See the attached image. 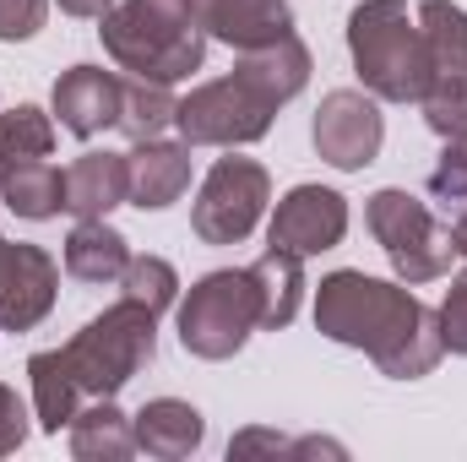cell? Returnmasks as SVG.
<instances>
[{"label":"cell","mask_w":467,"mask_h":462,"mask_svg":"<svg viewBox=\"0 0 467 462\" xmlns=\"http://www.w3.org/2000/svg\"><path fill=\"white\" fill-rule=\"evenodd\" d=\"M316 327L343 348H358L380 364L391 381H419L430 375L446 343H441V316L408 294V283H386L369 272H332L316 289Z\"/></svg>","instance_id":"1"},{"label":"cell","mask_w":467,"mask_h":462,"mask_svg":"<svg viewBox=\"0 0 467 462\" xmlns=\"http://www.w3.org/2000/svg\"><path fill=\"white\" fill-rule=\"evenodd\" d=\"M104 49L119 71L141 82H185L207 60V33L196 22V0H119L104 16Z\"/></svg>","instance_id":"2"},{"label":"cell","mask_w":467,"mask_h":462,"mask_svg":"<svg viewBox=\"0 0 467 462\" xmlns=\"http://www.w3.org/2000/svg\"><path fill=\"white\" fill-rule=\"evenodd\" d=\"M348 55L364 93L386 104H419L430 88V49L408 0H364L348 11Z\"/></svg>","instance_id":"3"},{"label":"cell","mask_w":467,"mask_h":462,"mask_svg":"<svg viewBox=\"0 0 467 462\" xmlns=\"http://www.w3.org/2000/svg\"><path fill=\"white\" fill-rule=\"evenodd\" d=\"M60 353H66V364H71V375H77V386L88 397H115L119 386L136 381L158 353V310L119 294V305L93 316Z\"/></svg>","instance_id":"4"},{"label":"cell","mask_w":467,"mask_h":462,"mask_svg":"<svg viewBox=\"0 0 467 462\" xmlns=\"http://www.w3.org/2000/svg\"><path fill=\"white\" fill-rule=\"evenodd\" d=\"M255 327H261V289L250 267L207 272L180 305V343L196 359H234Z\"/></svg>","instance_id":"5"},{"label":"cell","mask_w":467,"mask_h":462,"mask_svg":"<svg viewBox=\"0 0 467 462\" xmlns=\"http://www.w3.org/2000/svg\"><path fill=\"white\" fill-rule=\"evenodd\" d=\"M364 218H369L375 245L386 250L391 272H397L408 289L435 283V278L451 272V256H457L451 229H441L419 196H408V191H375L369 207H364Z\"/></svg>","instance_id":"6"},{"label":"cell","mask_w":467,"mask_h":462,"mask_svg":"<svg viewBox=\"0 0 467 462\" xmlns=\"http://www.w3.org/2000/svg\"><path fill=\"white\" fill-rule=\"evenodd\" d=\"M424 49H430V88L419 110L435 136L457 142L467 136V11L451 0H424L419 5Z\"/></svg>","instance_id":"7"},{"label":"cell","mask_w":467,"mask_h":462,"mask_svg":"<svg viewBox=\"0 0 467 462\" xmlns=\"http://www.w3.org/2000/svg\"><path fill=\"white\" fill-rule=\"evenodd\" d=\"M266 202H272V174L255 158H218L191 207V229L202 245H239L261 224Z\"/></svg>","instance_id":"8"},{"label":"cell","mask_w":467,"mask_h":462,"mask_svg":"<svg viewBox=\"0 0 467 462\" xmlns=\"http://www.w3.org/2000/svg\"><path fill=\"white\" fill-rule=\"evenodd\" d=\"M272 115L277 110L261 93H250L239 77H218V82H202L191 99H180L174 125L185 147H244L272 131Z\"/></svg>","instance_id":"9"},{"label":"cell","mask_w":467,"mask_h":462,"mask_svg":"<svg viewBox=\"0 0 467 462\" xmlns=\"http://www.w3.org/2000/svg\"><path fill=\"white\" fill-rule=\"evenodd\" d=\"M310 136H316V152L332 169H343V174L369 169L375 152H380V142H386V120L375 110V93H353V88L327 93L321 110H316Z\"/></svg>","instance_id":"10"},{"label":"cell","mask_w":467,"mask_h":462,"mask_svg":"<svg viewBox=\"0 0 467 462\" xmlns=\"http://www.w3.org/2000/svg\"><path fill=\"white\" fill-rule=\"evenodd\" d=\"M60 294V267L38 245H11L0 250V332H33Z\"/></svg>","instance_id":"11"},{"label":"cell","mask_w":467,"mask_h":462,"mask_svg":"<svg viewBox=\"0 0 467 462\" xmlns=\"http://www.w3.org/2000/svg\"><path fill=\"white\" fill-rule=\"evenodd\" d=\"M348 234V202L327 185H294L277 213H272V229L266 239L277 250H294V256H321L332 245H343Z\"/></svg>","instance_id":"12"},{"label":"cell","mask_w":467,"mask_h":462,"mask_svg":"<svg viewBox=\"0 0 467 462\" xmlns=\"http://www.w3.org/2000/svg\"><path fill=\"white\" fill-rule=\"evenodd\" d=\"M196 22L207 38L229 44V49H266L277 38L294 33V11L288 0H196Z\"/></svg>","instance_id":"13"},{"label":"cell","mask_w":467,"mask_h":462,"mask_svg":"<svg viewBox=\"0 0 467 462\" xmlns=\"http://www.w3.org/2000/svg\"><path fill=\"white\" fill-rule=\"evenodd\" d=\"M119 88L125 82L115 71H104V66H71L55 82L49 104H55V115H60V125L71 136H99V131L119 125Z\"/></svg>","instance_id":"14"},{"label":"cell","mask_w":467,"mask_h":462,"mask_svg":"<svg viewBox=\"0 0 467 462\" xmlns=\"http://www.w3.org/2000/svg\"><path fill=\"white\" fill-rule=\"evenodd\" d=\"M130 163V207L141 213H163L191 191V147L180 142H136V152H125Z\"/></svg>","instance_id":"15"},{"label":"cell","mask_w":467,"mask_h":462,"mask_svg":"<svg viewBox=\"0 0 467 462\" xmlns=\"http://www.w3.org/2000/svg\"><path fill=\"white\" fill-rule=\"evenodd\" d=\"M234 77H239L250 93H261L272 110H283V104L310 82V49L288 33V38H277V44H266V49H244L239 66H234Z\"/></svg>","instance_id":"16"},{"label":"cell","mask_w":467,"mask_h":462,"mask_svg":"<svg viewBox=\"0 0 467 462\" xmlns=\"http://www.w3.org/2000/svg\"><path fill=\"white\" fill-rule=\"evenodd\" d=\"M130 430H136V452H147V457H158V462H180L202 446L207 419L191 403H180V397H152L130 419Z\"/></svg>","instance_id":"17"},{"label":"cell","mask_w":467,"mask_h":462,"mask_svg":"<svg viewBox=\"0 0 467 462\" xmlns=\"http://www.w3.org/2000/svg\"><path fill=\"white\" fill-rule=\"evenodd\" d=\"M130 196V163L119 152H82L66 169V213L77 218H109Z\"/></svg>","instance_id":"18"},{"label":"cell","mask_w":467,"mask_h":462,"mask_svg":"<svg viewBox=\"0 0 467 462\" xmlns=\"http://www.w3.org/2000/svg\"><path fill=\"white\" fill-rule=\"evenodd\" d=\"M125 261H130V245L104 218H77V229L66 234V272L77 283H119Z\"/></svg>","instance_id":"19"},{"label":"cell","mask_w":467,"mask_h":462,"mask_svg":"<svg viewBox=\"0 0 467 462\" xmlns=\"http://www.w3.org/2000/svg\"><path fill=\"white\" fill-rule=\"evenodd\" d=\"M250 278H255V289H261V327H266V332L288 327V321L299 316V294H305V256L266 245V256L250 261Z\"/></svg>","instance_id":"20"},{"label":"cell","mask_w":467,"mask_h":462,"mask_svg":"<svg viewBox=\"0 0 467 462\" xmlns=\"http://www.w3.org/2000/svg\"><path fill=\"white\" fill-rule=\"evenodd\" d=\"M136 452V430L115 408V397H93V408H77L71 419V457L77 462H125Z\"/></svg>","instance_id":"21"},{"label":"cell","mask_w":467,"mask_h":462,"mask_svg":"<svg viewBox=\"0 0 467 462\" xmlns=\"http://www.w3.org/2000/svg\"><path fill=\"white\" fill-rule=\"evenodd\" d=\"M27 375H33V408H38V425H44L49 436L71 430V419H77V408H82V386H77L66 353H60V348L33 353V359H27Z\"/></svg>","instance_id":"22"},{"label":"cell","mask_w":467,"mask_h":462,"mask_svg":"<svg viewBox=\"0 0 467 462\" xmlns=\"http://www.w3.org/2000/svg\"><path fill=\"white\" fill-rule=\"evenodd\" d=\"M0 202L16 213V218H55L66 207V169L44 163V158H27V163H11L5 180H0Z\"/></svg>","instance_id":"23"},{"label":"cell","mask_w":467,"mask_h":462,"mask_svg":"<svg viewBox=\"0 0 467 462\" xmlns=\"http://www.w3.org/2000/svg\"><path fill=\"white\" fill-rule=\"evenodd\" d=\"M174 110H180V99L169 93V82H141V77H130V82L119 88V131H125L130 142H158V136L174 125Z\"/></svg>","instance_id":"24"},{"label":"cell","mask_w":467,"mask_h":462,"mask_svg":"<svg viewBox=\"0 0 467 462\" xmlns=\"http://www.w3.org/2000/svg\"><path fill=\"white\" fill-rule=\"evenodd\" d=\"M55 152V120L33 104H16V110H0V158L5 169L11 163H27V158H49Z\"/></svg>","instance_id":"25"},{"label":"cell","mask_w":467,"mask_h":462,"mask_svg":"<svg viewBox=\"0 0 467 462\" xmlns=\"http://www.w3.org/2000/svg\"><path fill=\"white\" fill-rule=\"evenodd\" d=\"M119 294L163 316L174 305V294H180V278H174V267L163 256H130L125 272H119Z\"/></svg>","instance_id":"26"},{"label":"cell","mask_w":467,"mask_h":462,"mask_svg":"<svg viewBox=\"0 0 467 462\" xmlns=\"http://www.w3.org/2000/svg\"><path fill=\"white\" fill-rule=\"evenodd\" d=\"M430 191H435L441 202H467V136L446 142L441 163L430 169Z\"/></svg>","instance_id":"27"},{"label":"cell","mask_w":467,"mask_h":462,"mask_svg":"<svg viewBox=\"0 0 467 462\" xmlns=\"http://www.w3.org/2000/svg\"><path fill=\"white\" fill-rule=\"evenodd\" d=\"M435 316H441V343H446V353H467V272L451 278L446 305Z\"/></svg>","instance_id":"28"},{"label":"cell","mask_w":467,"mask_h":462,"mask_svg":"<svg viewBox=\"0 0 467 462\" xmlns=\"http://www.w3.org/2000/svg\"><path fill=\"white\" fill-rule=\"evenodd\" d=\"M49 0H0V44H22L44 27Z\"/></svg>","instance_id":"29"},{"label":"cell","mask_w":467,"mask_h":462,"mask_svg":"<svg viewBox=\"0 0 467 462\" xmlns=\"http://www.w3.org/2000/svg\"><path fill=\"white\" fill-rule=\"evenodd\" d=\"M22 441H27V414H22V397L0 381V457H11Z\"/></svg>","instance_id":"30"},{"label":"cell","mask_w":467,"mask_h":462,"mask_svg":"<svg viewBox=\"0 0 467 462\" xmlns=\"http://www.w3.org/2000/svg\"><path fill=\"white\" fill-rule=\"evenodd\" d=\"M250 452H272V457H288V441L272 436V430H244L229 441V457H250Z\"/></svg>","instance_id":"31"},{"label":"cell","mask_w":467,"mask_h":462,"mask_svg":"<svg viewBox=\"0 0 467 462\" xmlns=\"http://www.w3.org/2000/svg\"><path fill=\"white\" fill-rule=\"evenodd\" d=\"M288 457H343V446H337V441L310 436V441H288Z\"/></svg>","instance_id":"32"},{"label":"cell","mask_w":467,"mask_h":462,"mask_svg":"<svg viewBox=\"0 0 467 462\" xmlns=\"http://www.w3.org/2000/svg\"><path fill=\"white\" fill-rule=\"evenodd\" d=\"M60 11H66V16H93V22H104V16L115 11V0H60Z\"/></svg>","instance_id":"33"},{"label":"cell","mask_w":467,"mask_h":462,"mask_svg":"<svg viewBox=\"0 0 467 462\" xmlns=\"http://www.w3.org/2000/svg\"><path fill=\"white\" fill-rule=\"evenodd\" d=\"M451 245H457V256H467V213L457 218V229H451Z\"/></svg>","instance_id":"34"},{"label":"cell","mask_w":467,"mask_h":462,"mask_svg":"<svg viewBox=\"0 0 467 462\" xmlns=\"http://www.w3.org/2000/svg\"><path fill=\"white\" fill-rule=\"evenodd\" d=\"M0 180H5V158H0Z\"/></svg>","instance_id":"35"},{"label":"cell","mask_w":467,"mask_h":462,"mask_svg":"<svg viewBox=\"0 0 467 462\" xmlns=\"http://www.w3.org/2000/svg\"><path fill=\"white\" fill-rule=\"evenodd\" d=\"M0 250H5V239H0Z\"/></svg>","instance_id":"36"}]
</instances>
